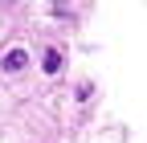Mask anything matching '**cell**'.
I'll list each match as a JSON object with an SVG mask.
<instances>
[{
  "instance_id": "6da1fadb",
  "label": "cell",
  "mask_w": 147,
  "mask_h": 143,
  "mask_svg": "<svg viewBox=\"0 0 147 143\" xmlns=\"http://www.w3.org/2000/svg\"><path fill=\"white\" fill-rule=\"evenodd\" d=\"M29 65V53L25 49H8L4 57H0V69H4V74H16V69H25Z\"/></svg>"
},
{
  "instance_id": "7a4b0ae2",
  "label": "cell",
  "mask_w": 147,
  "mask_h": 143,
  "mask_svg": "<svg viewBox=\"0 0 147 143\" xmlns=\"http://www.w3.org/2000/svg\"><path fill=\"white\" fill-rule=\"evenodd\" d=\"M41 69H45V74H57V69H61V53L57 49H45V65Z\"/></svg>"
}]
</instances>
